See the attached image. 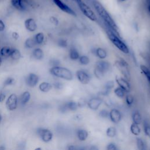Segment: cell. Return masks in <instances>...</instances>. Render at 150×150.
Masks as SVG:
<instances>
[{
    "instance_id": "f1b7e54d",
    "label": "cell",
    "mask_w": 150,
    "mask_h": 150,
    "mask_svg": "<svg viewBox=\"0 0 150 150\" xmlns=\"http://www.w3.org/2000/svg\"><path fill=\"white\" fill-rule=\"evenodd\" d=\"M114 94L118 98H121V99L125 98V96L126 94L127 93L124 89H122V88H121L119 86H117L115 88H114Z\"/></svg>"
},
{
    "instance_id": "8fae6325",
    "label": "cell",
    "mask_w": 150,
    "mask_h": 150,
    "mask_svg": "<svg viewBox=\"0 0 150 150\" xmlns=\"http://www.w3.org/2000/svg\"><path fill=\"white\" fill-rule=\"evenodd\" d=\"M103 99L100 97H93L87 101V105L89 109L97 111L103 103Z\"/></svg>"
},
{
    "instance_id": "5b68a950",
    "label": "cell",
    "mask_w": 150,
    "mask_h": 150,
    "mask_svg": "<svg viewBox=\"0 0 150 150\" xmlns=\"http://www.w3.org/2000/svg\"><path fill=\"white\" fill-rule=\"evenodd\" d=\"M111 63L104 60L97 61L94 66V74L96 77L99 80L102 79L105 76L111 71Z\"/></svg>"
},
{
    "instance_id": "b9f144b4",
    "label": "cell",
    "mask_w": 150,
    "mask_h": 150,
    "mask_svg": "<svg viewBox=\"0 0 150 150\" xmlns=\"http://www.w3.org/2000/svg\"><path fill=\"white\" fill-rule=\"evenodd\" d=\"M53 87H54L56 89L61 90V89L63 88V84L62 83L57 81V82H55V83H54L53 84Z\"/></svg>"
},
{
    "instance_id": "74e56055",
    "label": "cell",
    "mask_w": 150,
    "mask_h": 150,
    "mask_svg": "<svg viewBox=\"0 0 150 150\" xmlns=\"http://www.w3.org/2000/svg\"><path fill=\"white\" fill-rule=\"evenodd\" d=\"M14 81H15V79L13 78L9 77L7 79H6L4 81V86L5 87V86H8L12 85L13 84Z\"/></svg>"
},
{
    "instance_id": "7dc6e473",
    "label": "cell",
    "mask_w": 150,
    "mask_h": 150,
    "mask_svg": "<svg viewBox=\"0 0 150 150\" xmlns=\"http://www.w3.org/2000/svg\"><path fill=\"white\" fill-rule=\"evenodd\" d=\"M12 37L13 38V39L17 40V39L19 38V34H18L17 32H13L12 33Z\"/></svg>"
},
{
    "instance_id": "ac0fdd59",
    "label": "cell",
    "mask_w": 150,
    "mask_h": 150,
    "mask_svg": "<svg viewBox=\"0 0 150 150\" xmlns=\"http://www.w3.org/2000/svg\"><path fill=\"white\" fill-rule=\"evenodd\" d=\"M11 4L12 6L18 11H24L26 9L23 0H11Z\"/></svg>"
},
{
    "instance_id": "f6af8a7d",
    "label": "cell",
    "mask_w": 150,
    "mask_h": 150,
    "mask_svg": "<svg viewBox=\"0 0 150 150\" xmlns=\"http://www.w3.org/2000/svg\"><path fill=\"white\" fill-rule=\"evenodd\" d=\"M5 29V25L4 21L0 19V32L4 31Z\"/></svg>"
},
{
    "instance_id": "7402d4cb",
    "label": "cell",
    "mask_w": 150,
    "mask_h": 150,
    "mask_svg": "<svg viewBox=\"0 0 150 150\" xmlns=\"http://www.w3.org/2000/svg\"><path fill=\"white\" fill-rule=\"evenodd\" d=\"M53 88V84L49 82L44 81L41 83L39 86V89L43 93H47Z\"/></svg>"
},
{
    "instance_id": "8992f818",
    "label": "cell",
    "mask_w": 150,
    "mask_h": 150,
    "mask_svg": "<svg viewBox=\"0 0 150 150\" xmlns=\"http://www.w3.org/2000/svg\"><path fill=\"white\" fill-rule=\"evenodd\" d=\"M114 65L122 76L129 81L131 79V73L128 63L124 59L119 58L115 61Z\"/></svg>"
},
{
    "instance_id": "d6986e66",
    "label": "cell",
    "mask_w": 150,
    "mask_h": 150,
    "mask_svg": "<svg viewBox=\"0 0 150 150\" xmlns=\"http://www.w3.org/2000/svg\"><path fill=\"white\" fill-rule=\"evenodd\" d=\"M114 87V81H107L103 90H101V93L102 95H104V96H107V95H108L109 93L111 92V90Z\"/></svg>"
},
{
    "instance_id": "d6a6232c",
    "label": "cell",
    "mask_w": 150,
    "mask_h": 150,
    "mask_svg": "<svg viewBox=\"0 0 150 150\" xmlns=\"http://www.w3.org/2000/svg\"><path fill=\"white\" fill-rule=\"evenodd\" d=\"M37 45H42L45 41L44 34L42 32H39L33 37Z\"/></svg>"
},
{
    "instance_id": "52a82bcc",
    "label": "cell",
    "mask_w": 150,
    "mask_h": 150,
    "mask_svg": "<svg viewBox=\"0 0 150 150\" xmlns=\"http://www.w3.org/2000/svg\"><path fill=\"white\" fill-rule=\"evenodd\" d=\"M52 1L62 12L73 16H77L76 11L62 0H52Z\"/></svg>"
},
{
    "instance_id": "4316f807",
    "label": "cell",
    "mask_w": 150,
    "mask_h": 150,
    "mask_svg": "<svg viewBox=\"0 0 150 150\" xmlns=\"http://www.w3.org/2000/svg\"><path fill=\"white\" fill-rule=\"evenodd\" d=\"M32 56L36 60H42L44 56L42 49L39 47L35 48L32 51Z\"/></svg>"
},
{
    "instance_id": "ffe728a7",
    "label": "cell",
    "mask_w": 150,
    "mask_h": 150,
    "mask_svg": "<svg viewBox=\"0 0 150 150\" xmlns=\"http://www.w3.org/2000/svg\"><path fill=\"white\" fill-rule=\"evenodd\" d=\"M95 55L100 60H104L107 57V52L101 47H97L94 50Z\"/></svg>"
},
{
    "instance_id": "d4e9b609",
    "label": "cell",
    "mask_w": 150,
    "mask_h": 150,
    "mask_svg": "<svg viewBox=\"0 0 150 150\" xmlns=\"http://www.w3.org/2000/svg\"><path fill=\"white\" fill-rule=\"evenodd\" d=\"M80 54L77 49L74 47H71L69 52V58L72 60H78Z\"/></svg>"
},
{
    "instance_id": "484cf974",
    "label": "cell",
    "mask_w": 150,
    "mask_h": 150,
    "mask_svg": "<svg viewBox=\"0 0 150 150\" xmlns=\"http://www.w3.org/2000/svg\"><path fill=\"white\" fill-rule=\"evenodd\" d=\"M12 51V48H11L9 46H3L0 49V56L2 57V58H8L10 57L11 53Z\"/></svg>"
},
{
    "instance_id": "d590c367",
    "label": "cell",
    "mask_w": 150,
    "mask_h": 150,
    "mask_svg": "<svg viewBox=\"0 0 150 150\" xmlns=\"http://www.w3.org/2000/svg\"><path fill=\"white\" fill-rule=\"evenodd\" d=\"M140 69L145 76V77L147 78V79L150 81V70L146 66L143 64H141L140 66Z\"/></svg>"
},
{
    "instance_id": "e0dca14e",
    "label": "cell",
    "mask_w": 150,
    "mask_h": 150,
    "mask_svg": "<svg viewBox=\"0 0 150 150\" xmlns=\"http://www.w3.org/2000/svg\"><path fill=\"white\" fill-rule=\"evenodd\" d=\"M76 137L80 141H85L88 137V131L83 128H79L76 130Z\"/></svg>"
},
{
    "instance_id": "83f0119b",
    "label": "cell",
    "mask_w": 150,
    "mask_h": 150,
    "mask_svg": "<svg viewBox=\"0 0 150 150\" xmlns=\"http://www.w3.org/2000/svg\"><path fill=\"white\" fill-rule=\"evenodd\" d=\"M117 129L114 126L108 127L105 131L106 136L110 138L115 137L117 135Z\"/></svg>"
},
{
    "instance_id": "8d00e7d4",
    "label": "cell",
    "mask_w": 150,
    "mask_h": 150,
    "mask_svg": "<svg viewBox=\"0 0 150 150\" xmlns=\"http://www.w3.org/2000/svg\"><path fill=\"white\" fill-rule=\"evenodd\" d=\"M136 142H137V146L139 149L144 150L146 149V144L142 138H137Z\"/></svg>"
},
{
    "instance_id": "681fc988",
    "label": "cell",
    "mask_w": 150,
    "mask_h": 150,
    "mask_svg": "<svg viewBox=\"0 0 150 150\" xmlns=\"http://www.w3.org/2000/svg\"><path fill=\"white\" fill-rule=\"evenodd\" d=\"M2 57L0 56V66H1V64H2Z\"/></svg>"
},
{
    "instance_id": "f35d334b",
    "label": "cell",
    "mask_w": 150,
    "mask_h": 150,
    "mask_svg": "<svg viewBox=\"0 0 150 150\" xmlns=\"http://www.w3.org/2000/svg\"><path fill=\"white\" fill-rule=\"evenodd\" d=\"M118 149L117 145L114 142H109L106 146L107 150H118Z\"/></svg>"
},
{
    "instance_id": "6da1fadb",
    "label": "cell",
    "mask_w": 150,
    "mask_h": 150,
    "mask_svg": "<svg viewBox=\"0 0 150 150\" xmlns=\"http://www.w3.org/2000/svg\"><path fill=\"white\" fill-rule=\"evenodd\" d=\"M91 3L96 13L103 21L105 27L121 36L117 23L106 8L98 0H91Z\"/></svg>"
},
{
    "instance_id": "7a4b0ae2",
    "label": "cell",
    "mask_w": 150,
    "mask_h": 150,
    "mask_svg": "<svg viewBox=\"0 0 150 150\" xmlns=\"http://www.w3.org/2000/svg\"><path fill=\"white\" fill-rule=\"evenodd\" d=\"M105 32L110 41L119 50L124 54H128L129 49L127 44L122 40L121 36L117 35L110 29L106 28Z\"/></svg>"
},
{
    "instance_id": "603a6c76",
    "label": "cell",
    "mask_w": 150,
    "mask_h": 150,
    "mask_svg": "<svg viewBox=\"0 0 150 150\" xmlns=\"http://www.w3.org/2000/svg\"><path fill=\"white\" fill-rule=\"evenodd\" d=\"M30 94L29 91H24L19 97V102L21 105H24L26 104L30 100Z\"/></svg>"
},
{
    "instance_id": "9a60e30c",
    "label": "cell",
    "mask_w": 150,
    "mask_h": 150,
    "mask_svg": "<svg viewBox=\"0 0 150 150\" xmlns=\"http://www.w3.org/2000/svg\"><path fill=\"white\" fill-rule=\"evenodd\" d=\"M79 108L77 102H75L73 101H70L66 104H63L61 108H60V111L62 112H65L67 111H75Z\"/></svg>"
},
{
    "instance_id": "ab89813d",
    "label": "cell",
    "mask_w": 150,
    "mask_h": 150,
    "mask_svg": "<svg viewBox=\"0 0 150 150\" xmlns=\"http://www.w3.org/2000/svg\"><path fill=\"white\" fill-rule=\"evenodd\" d=\"M108 114H109V111H108L105 109H103L100 111L99 116L103 118H108Z\"/></svg>"
},
{
    "instance_id": "e575fe53",
    "label": "cell",
    "mask_w": 150,
    "mask_h": 150,
    "mask_svg": "<svg viewBox=\"0 0 150 150\" xmlns=\"http://www.w3.org/2000/svg\"><path fill=\"white\" fill-rule=\"evenodd\" d=\"M143 130L145 135L150 138V124L146 121L143 122Z\"/></svg>"
},
{
    "instance_id": "1f68e13d",
    "label": "cell",
    "mask_w": 150,
    "mask_h": 150,
    "mask_svg": "<svg viewBox=\"0 0 150 150\" xmlns=\"http://www.w3.org/2000/svg\"><path fill=\"white\" fill-rule=\"evenodd\" d=\"M36 45H37L34 38H28L25 42V46L28 49L33 48Z\"/></svg>"
},
{
    "instance_id": "2e32d148",
    "label": "cell",
    "mask_w": 150,
    "mask_h": 150,
    "mask_svg": "<svg viewBox=\"0 0 150 150\" xmlns=\"http://www.w3.org/2000/svg\"><path fill=\"white\" fill-rule=\"evenodd\" d=\"M24 25L26 30L31 32H35L38 28L36 21H35L34 19L32 18L26 19L24 22Z\"/></svg>"
},
{
    "instance_id": "5bb4252c",
    "label": "cell",
    "mask_w": 150,
    "mask_h": 150,
    "mask_svg": "<svg viewBox=\"0 0 150 150\" xmlns=\"http://www.w3.org/2000/svg\"><path fill=\"white\" fill-rule=\"evenodd\" d=\"M26 84L30 87H34L39 82V77L37 74L31 73H29L25 79Z\"/></svg>"
},
{
    "instance_id": "cb8c5ba5",
    "label": "cell",
    "mask_w": 150,
    "mask_h": 150,
    "mask_svg": "<svg viewBox=\"0 0 150 150\" xmlns=\"http://www.w3.org/2000/svg\"><path fill=\"white\" fill-rule=\"evenodd\" d=\"M129 130L131 134L135 136H139L141 132V128L139 124L132 122L129 127Z\"/></svg>"
},
{
    "instance_id": "7bdbcfd3",
    "label": "cell",
    "mask_w": 150,
    "mask_h": 150,
    "mask_svg": "<svg viewBox=\"0 0 150 150\" xmlns=\"http://www.w3.org/2000/svg\"><path fill=\"white\" fill-rule=\"evenodd\" d=\"M77 104L79 107H83L85 105L87 104V101L83 98H80L77 101Z\"/></svg>"
},
{
    "instance_id": "30bf717a",
    "label": "cell",
    "mask_w": 150,
    "mask_h": 150,
    "mask_svg": "<svg viewBox=\"0 0 150 150\" xmlns=\"http://www.w3.org/2000/svg\"><path fill=\"white\" fill-rule=\"evenodd\" d=\"M108 118L113 124H117L121 122L122 118V114L118 109L113 108L109 111Z\"/></svg>"
},
{
    "instance_id": "3957f363",
    "label": "cell",
    "mask_w": 150,
    "mask_h": 150,
    "mask_svg": "<svg viewBox=\"0 0 150 150\" xmlns=\"http://www.w3.org/2000/svg\"><path fill=\"white\" fill-rule=\"evenodd\" d=\"M49 71L53 76L67 81H71L74 78L73 73L69 69L59 65L52 66Z\"/></svg>"
},
{
    "instance_id": "9c48e42d",
    "label": "cell",
    "mask_w": 150,
    "mask_h": 150,
    "mask_svg": "<svg viewBox=\"0 0 150 150\" xmlns=\"http://www.w3.org/2000/svg\"><path fill=\"white\" fill-rule=\"evenodd\" d=\"M37 134L42 141L44 142H49L53 139V133L49 129L39 128L37 129Z\"/></svg>"
},
{
    "instance_id": "f907efd6",
    "label": "cell",
    "mask_w": 150,
    "mask_h": 150,
    "mask_svg": "<svg viewBox=\"0 0 150 150\" xmlns=\"http://www.w3.org/2000/svg\"><path fill=\"white\" fill-rule=\"evenodd\" d=\"M2 115L0 114V123H1V121H2Z\"/></svg>"
},
{
    "instance_id": "ee69618b",
    "label": "cell",
    "mask_w": 150,
    "mask_h": 150,
    "mask_svg": "<svg viewBox=\"0 0 150 150\" xmlns=\"http://www.w3.org/2000/svg\"><path fill=\"white\" fill-rule=\"evenodd\" d=\"M50 21L52 24H53L54 25H56V26L59 23V21H58L57 18L53 16H52L50 18Z\"/></svg>"
},
{
    "instance_id": "bcb514c9",
    "label": "cell",
    "mask_w": 150,
    "mask_h": 150,
    "mask_svg": "<svg viewBox=\"0 0 150 150\" xmlns=\"http://www.w3.org/2000/svg\"><path fill=\"white\" fill-rule=\"evenodd\" d=\"M6 95L3 92H0V103L4 102V101L5 100Z\"/></svg>"
},
{
    "instance_id": "ba28073f",
    "label": "cell",
    "mask_w": 150,
    "mask_h": 150,
    "mask_svg": "<svg viewBox=\"0 0 150 150\" xmlns=\"http://www.w3.org/2000/svg\"><path fill=\"white\" fill-rule=\"evenodd\" d=\"M76 76L77 80L82 84H88L91 80V76L89 73L83 69L78 70L76 72Z\"/></svg>"
},
{
    "instance_id": "4dcf8cb0",
    "label": "cell",
    "mask_w": 150,
    "mask_h": 150,
    "mask_svg": "<svg viewBox=\"0 0 150 150\" xmlns=\"http://www.w3.org/2000/svg\"><path fill=\"white\" fill-rule=\"evenodd\" d=\"M78 60H79V63L83 66H87L90 62V57L88 56L85 55V54L80 55Z\"/></svg>"
},
{
    "instance_id": "60d3db41",
    "label": "cell",
    "mask_w": 150,
    "mask_h": 150,
    "mask_svg": "<svg viewBox=\"0 0 150 150\" xmlns=\"http://www.w3.org/2000/svg\"><path fill=\"white\" fill-rule=\"evenodd\" d=\"M57 45L61 47H66L67 46V40L65 39H60L57 42Z\"/></svg>"
},
{
    "instance_id": "f546056e",
    "label": "cell",
    "mask_w": 150,
    "mask_h": 150,
    "mask_svg": "<svg viewBox=\"0 0 150 150\" xmlns=\"http://www.w3.org/2000/svg\"><path fill=\"white\" fill-rule=\"evenodd\" d=\"M10 57L14 60H18L22 57V54L18 49L14 48L12 49Z\"/></svg>"
},
{
    "instance_id": "7c38bea8",
    "label": "cell",
    "mask_w": 150,
    "mask_h": 150,
    "mask_svg": "<svg viewBox=\"0 0 150 150\" xmlns=\"http://www.w3.org/2000/svg\"><path fill=\"white\" fill-rule=\"evenodd\" d=\"M18 102V96L14 93L11 94L8 97L5 102V104L7 109L9 111L15 110L17 108Z\"/></svg>"
},
{
    "instance_id": "836d02e7",
    "label": "cell",
    "mask_w": 150,
    "mask_h": 150,
    "mask_svg": "<svg viewBox=\"0 0 150 150\" xmlns=\"http://www.w3.org/2000/svg\"><path fill=\"white\" fill-rule=\"evenodd\" d=\"M125 99L126 104L128 106L130 107L133 105V104L134 103V97L133 95H132L129 93H128L126 94V95L125 96Z\"/></svg>"
},
{
    "instance_id": "4fadbf2b",
    "label": "cell",
    "mask_w": 150,
    "mask_h": 150,
    "mask_svg": "<svg viewBox=\"0 0 150 150\" xmlns=\"http://www.w3.org/2000/svg\"><path fill=\"white\" fill-rule=\"evenodd\" d=\"M115 83L117 84L118 86L120 87L122 89H124L126 93H129L131 90V85L129 83V81L126 79L123 76H116L115 79Z\"/></svg>"
},
{
    "instance_id": "c3c4849f",
    "label": "cell",
    "mask_w": 150,
    "mask_h": 150,
    "mask_svg": "<svg viewBox=\"0 0 150 150\" xmlns=\"http://www.w3.org/2000/svg\"><path fill=\"white\" fill-rule=\"evenodd\" d=\"M117 2L118 3V4H122L124 2H125V1H127V0H116Z\"/></svg>"
},
{
    "instance_id": "277c9868",
    "label": "cell",
    "mask_w": 150,
    "mask_h": 150,
    "mask_svg": "<svg viewBox=\"0 0 150 150\" xmlns=\"http://www.w3.org/2000/svg\"><path fill=\"white\" fill-rule=\"evenodd\" d=\"M77 5L80 12L84 16L92 22H97L98 20L97 14L91 6L84 0H73Z\"/></svg>"
},
{
    "instance_id": "44dd1931",
    "label": "cell",
    "mask_w": 150,
    "mask_h": 150,
    "mask_svg": "<svg viewBox=\"0 0 150 150\" xmlns=\"http://www.w3.org/2000/svg\"><path fill=\"white\" fill-rule=\"evenodd\" d=\"M131 118H132V122L134 123L139 125L142 122V115L139 112V111L138 110L133 111L131 115Z\"/></svg>"
}]
</instances>
